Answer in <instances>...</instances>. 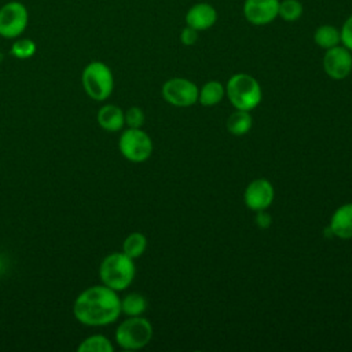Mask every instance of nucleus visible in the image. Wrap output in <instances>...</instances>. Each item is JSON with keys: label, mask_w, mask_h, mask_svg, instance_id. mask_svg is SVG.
<instances>
[{"label": "nucleus", "mask_w": 352, "mask_h": 352, "mask_svg": "<svg viewBox=\"0 0 352 352\" xmlns=\"http://www.w3.org/2000/svg\"><path fill=\"white\" fill-rule=\"evenodd\" d=\"M314 41L323 50L333 48L341 43L340 30L333 25H320L314 33Z\"/></svg>", "instance_id": "17"}, {"label": "nucleus", "mask_w": 352, "mask_h": 352, "mask_svg": "<svg viewBox=\"0 0 352 352\" xmlns=\"http://www.w3.org/2000/svg\"><path fill=\"white\" fill-rule=\"evenodd\" d=\"M37 51V45L36 43L32 40V38H28V37H18L15 38V41L12 43L11 45V55L16 59H29L32 58Z\"/></svg>", "instance_id": "21"}, {"label": "nucleus", "mask_w": 352, "mask_h": 352, "mask_svg": "<svg viewBox=\"0 0 352 352\" xmlns=\"http://www.w3.org/2000/svg\"><path fill=\"white\" fill-rule=\"evenodd\" d=\"M118 150L131 162H144L151 157L153 140L142 128H126L118 139Z\"/></svg>", "instance_id": "6"}, {"label": "nucleus", "mask_w": 352, "mask_h": 352, "mask_svg": "<svg viewBox=\"0 0 352 352\" xmlns=\"http://www.w3.org/2000/svg\"><path fill=\"white\" fill-rule=\"evenodd\" d=\"M29 23V11L18 0L7 1L0 7V37L18 38L26 30Z\"/></svg>", "instance_id": "7"}, {"label": "nucleus", "mask_w": 352, "mask_h": 352, "mask_svg": "<svg viewBox=\"0 0 352 352\" xmlns=\"http://www.w3.org/2000/svg\"><path fill=\"white\" fill-rule=\"evenodd\" d=\"M224 96H226V87L216 80H210L205 82L198 89V102L206 107L219 104L224 99Z\"/></svg>", "instance_id": "15"}, {"label": "nucleus", "mask_w": 352, "mask_h": 352, "mask_svg": "<svg viewBox=\"0 0 352 352\" xmlns=\"http://www.w3.org/2000/svg\"><path fill=\"white\" fill-rule=\"evenodd\" d=\"M135 274L133 258L128 257L124 252H113L99 264L100 282L116 292L128 289L135 279Z\"/></svg>", "instance_id": "2"}, {"label": "nucleus", "mask_w": 352, "mask_h": 352, "mask_svg": "<svg viewBox=\"0 0 352 352\" xmlns=\"http://www.w3.org/2000/svg\"><path fill=\"white\" fill-rule=\"evenodd\" d=\"M84 92L96 102L110 98L114 89V76L111 69L102 60H92L85 65L81 73Z\"/></svg>", "instance_id": "4"}, {"label": "nucleus", "mask_w": 352, "mask_h": 352, "mask_svg": "<svg viewBox=\"0 0 352 352\" xmlns=\"http://www.w3.org/2000/svg\"><path fill=\"white\" fill-rule=\"evenodd\" d=\"M153 324L147 318L142 315L128 316L117 326L114 340L120 348L136 351L148 345L153 338Z\"/></svg>", "instance_id": "5"}, {"label": "nucleus", "mask_w": 352, "mask_h": 352, "mask_svg": "<svg viewBox=\"0 0 352 352\" xmlns=\"http://www.w3.org/2000/svg\"><path fill=\"white\" fill-rule=\"evenodd\" d=\"M252 125H253V118L250 111L238 110V109H235V111H232L226 121L227 131L234 136L246 135L252 129Z\"/></svg>", "instance_id": "16"}, {"label": "nucleus", "mask_w": 352, "mask_h": 352, "mask_svg": "<svg viewBox=\"0 0 352 352\" xmlns=\"http://www.w3.org/2000/svg\"><path fill=\"white\" fill-rule=\"evenodd\" d=\"M124 117H125V125L128 128H142L146 120L144 111L138 106H132L126 111H124Z\"/></svg>", "instance_id": "23"}, {"label": "nucleus", "mask_w": 352, "mask_h": 352, "mask_svg": "<svg viewBox=\"0 0 352 352\" xmlns=\"http://www.w3.org/2000/svg\"><path fill=\"white\" fill-rule=\"evenodd\" d=\"M217 21V11L209 3H197L186 14V25L195 30H208Z\"/></svg>", "instance_id": "12"}, {"label": "nucleus", "mask_w": 352, "mask_h": 352, "mask_svg": "<svg viewBox=\"0 0 352 352\" xmlns=\"http://www.w3.org/2000/svg\"><path fill=\"white\" fill-rule=\"evenodd\" d=\"M302 4L298 0H282L279 3V12L278 16H280L286 22H294L301 18L302 15Z\"/></svg>", "instance_id": "22"}, {"label": "nucleus", "mask_w": 352, "mask_h": 352, "mask_svg": "<svg viewBox=\"0 0 352 352\" xmlns=\"http://www.w3.org/2000/svg\"><path fill=\"white\" fill-rule=\"evenodd\" d=\"M275 197L274 186L267 179L252 180L243 191V202L253 212L265 210L271 206Z\"/></svg>", "instance_id": "10"}, {"label": "nucleus", "mask_w": 352, "mask_h": 352, "mask_svg": "<svg viewBox=\"0 0 352 352\" xmlns=\"http://www.w3.org/2000/svg\"><path fill=\"white\" fill-rule=\"evenodd\" d=\"M340 36H341L342 45L352 52V15H349L346 21L342 23Z\"/></svg>", "instance_id": "24"}, {"label": "nucleus", "mask_w": 352, "mask_h": 352, "mask_svg": "<svg viewBox=\"0 0 352 352\" xmlns=\"http://www.w3.org/2000/svg\"><path fill=\"white\" fill-rule=\"evenodd\" d=\"M256 224H257L258 227H261V228H267V227L271 226V214L267 213V209L257 212Z\"/></svg>", "instance_id": "26"}, {"label": "nucleus", "mask_w": 352, "mask_h": 352, "mask_svg": "<svg viewBox=\"0 0 352 352\" xmlns=\"http://www.w3.org/2000/svg\"><path fill=\"white\" fill-rule=\"evenodd\" d=\"M279 3V0H245L243 16L252 25H268L278 16Z\"/></svg>", "instance_id": "11"}, {"label": "nucleus", "mask_w": 352, "mask_h": 352, "mask_svg": "<svg viewBox=\"0 0 352 352\" xmlns=\"http://www.w3.org/2000/svg\"><path fill=\"white\" fill-rule=\"evenodd\" d=\"M117 293L103 283L84 289L73 302L74 318L91 327L114 323L121 315V298Z\"/></svg>", "instance_id": "1"}, {"label": "nucleus", "mask_w": 352, "mask_h": 352, "mask_svg": "<svg viewBox=\"0 0 352 352\" xmlns=\"http://www.w3.org/2000/svg\"><path fill=\"white\" fill-rule=\"evenodd\" d=\"M326 231L340 239L352 238V202L344 204L334 210Z\"/></svg>", "instance_id": "13"}, {"label": "nucleus", "mask_w": 352, "mask_h": 352, "mask_svg": "<svg viewBox=\"0 0 352 352\" xmlns=\"http://www.w3.org/2000/svg\"><path fill=\"white\" fill-rule=\"evenodd\" d=\"M147 249V238L142 232H131L122 242V252L131 258H139Z\"/></svg>", "instance_id": "20"}, {"label": "nucleus", "mask_w": 352, "mask_h": 352, "mask_svg": "<svg viewBox=\"0 0 352 352\" xmlns=\"http://www.w3.org/2000/svg\"><path fill=\"white\" fill-rule=\"evenodd\" d=\"M147 309V300L140 293H128L121 298V314L126 316L143 315Z\"/></svg>", "instance_id": "18"}, {"label": "nucleus", "mask_w": 352, "mask_h": 352, "mask_svg": "<svg viewBox=\"0 0 352 352\" xmlns=\"http://www.w3.org/2000/svg\"><path fill=\"white\" fill-rule=\"evenodd\" d=\"M323 70L331 80H344L352 72V55L344 45L326 50L323 56Z\"/></svg>", "instance_id": "9"}, {"label": "nucleus", "mask_w": 352, "mask_h": 352, "mask_svg": "<svg viewBox=\"0 0 352 352\" xmlns=\"http://www.w3.org/2000/svg\"><path fill=\"white\" fill-rule=\"evenodd\" d=\"M198 87L188 78L173 77L164 82L162 98L172 106L190 107L198 102Z\"/></svg>", "instance_id": "8"}, {"label": "nucleus", "mask_w": 352, "mask_h": 352, "mask_svg": "<svg viewBox=\"0 0 352 352\" xmlns=\"http://www.w3.org/2000/svg\"><path fill=\"white\" fill-rule=\"evenodd\" d=\"M198 40V30L190 28V26H186L182 33H180V41L184 44V45H194Z\"/></svg>", "instance_id": "25"}, {"label": "nucleus", "mask_w": 352, "mask_h": 352, "mask_svg": "<svg viewBox=\"0 0 352 352\" xmlns=\"http://www.w3.org/2000/svg\"><path fill=\"white\" fill-rule=\"evenodd\" d=\"M226 96L235 109L250 111L260 104L263 92L258 81L253 76L236 73L227 81Z\"/></svg>", "instance_id": "3"}, {"label": "nucleus", "mask_w": 352, "mask_h": 352, "mask_svg": "<svg viewBox=\"0 0 352 352\" xmlns=\"http://www.w3.org/2000/svg\"><path fill=\"white\" fill-rule=\"evenodd\" d=\"M96 121L106 132H118L125 126L124 110L117 104L107 103L98 110Z\"/></svg>", "instance_id": "14"}, {"label": "nucleus", "mask_w": 352, "mask_h": 352, "mask_svg": "<svg viewBox=\"0 0 352 352\" xmlns=\"http://www.w3.org/2000/svg\"><path fill=\"white\" fill-rule=\"evenodd\" d=\"M78 352H113V342L103 334H91L77 346Z\"/></svg>", "instance_id": "19"}]
</instances>
